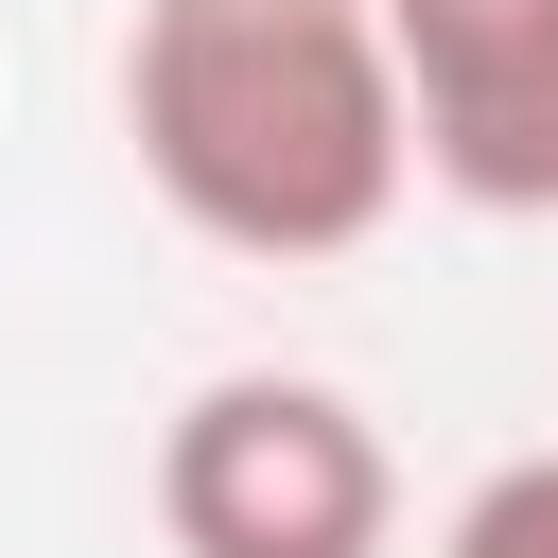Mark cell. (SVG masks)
Wrapping results in <instances>:
<instances>
[{
	"label": "cell",
	"mask_w": 558,
	"mask_h": 558,
	"mask_svg": "<svg viewBox=\"0 0 558 558\" xmlns=\"http://www.w3.org/2000/svg\"><path fill=\"white\" fill-rule=\"evenodd\" d=\"M122 140H140V192L227 262H349L418 192L384 0H140Z\"/></svg>",
	"instance_id": "obj_1"
},
{
	"label": "cell",
	"mask_w": 558,
	"mask_h": 558,
	"mask_svg": "<svg viewBox=\"0 0 558 558\" xmlns=\"http://www.w3.org/2000/svg\"><path fill=\"white\" fill-rule=\"evenodd\" d=\"M157 541L174 558H384L401 453L314 366H227L157 418Z\"/></svg>",
	"instance_id": "obj_2"
},
{
	"label": "cell",
	"mask_w": 558,
	"mask_h": 558,
	"mask_svg": "<svg viewBox=\"0 0 558 558\" xmlns=\"http://www.w3.org/2000/svg\"><path fill=\"white\" fill-rule=\"evenodd\" d=\"M418 174L488 227H558V0H384Z\"/></svg>",
	"instance_id": "obj_3"
},
{
	"label": "cell",
	"mask_w": 558,
	"mask_h": 558,
	"mask_svg": "<svg viewBox=\"0 0 558 558\" xmlns=\"http://www.w3.org/2000/svg\"><path fill=\"white\" fill-rule=\"evenodd\" d=\"M436 558H558V453H506V471L436 523Z\"/></svg>",
	"instance_id": "obj_4"
}]
</instances>
